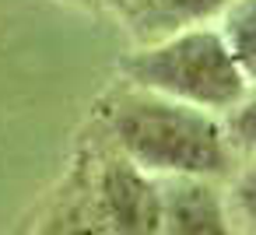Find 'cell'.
I'll use <instances>...</instances> for the list:
<instances>
[{"label": "cell", "mask_w": 256, "mask_h": 235, "mask_svg": "<svg viewBox=\"0 0 256 235\" xmlns=\"http://www.w3.org/2000/svg\"><path fill=\"white\" fill-rule=\"evenodd\" d=\"M102 126L109 148L148 176L218 182L235 172V154L224 140L221 120L158 92L123 81L102 102Z\"/></svg>", "instance_id": "1"}, {"label": "cell", "mask_w": 256, "mask_h": 235, "mask_svg": "<svg viewBox=\"0 0 256 235\" xmlns=\"http://www.w3.org/2000/svg\"><path fill=\"white\" fill-rule=\"evenodd\" d=\"M120 70L126 84L158 92L214 116H224L249 92V81L242 78L221 32L210 25H196L168 39L148 42L130 53Z\"/></svg>", "instance_id": "2"}, {"label": "cell", "mask_w": 256, "mask_h": 235, "mask_svg": "<svg viewBox=\"0 0 256 235\" xmlns=\"http://www.w3.org/2000/svg\"><path fill=\"white\" fill-rule=\"evenodd\" d=\"M92 186L106 235H165L162 179L137 168L116 148L92 154Z\"/></svg>", "instance_id": "3"}, {"label": "cell", "mask_w": 256, "mask_h": 235, "mask_svg": "<svg viewBox=\"0 0 256 235\" xmlns=\"http://www.w3.org/2000/svg\"><path fill=\"white\" fill-rule=\"evenodd\" d=\"M25 235H106V224L95 207L92 151H84L70 165V172L60 179V186L36 210Z\"/></svg>", "instance_id": "4"}, {"label": "cell", "mask_w": 256, "mask_h": 235, "mask_svg": "<svg viewBox=\"0 0 256 235\" xmlns=\"http://www.w3.org/2000/svg\"><path fill=\"white\" fill-rule=\"evenodd\" d=\"M232 4L235 0H109L112 14L140 46L196 28V25H210Z\"/></svg>", "instance_id": "5"}, {"label": "cell", "mask_w": 256, "mask_h": 235, "mask_svg": "<svg viewBox=\"0 0 256 235\" xmlns=\"http://www.w3.org/2000/svg\"><path fill=\"white\" fill-rule=\"evenodd\" d=\"M165 235H235L224 190L214 179H162Z\"/></svg>", "instance_id": "6"}, {"label": "cell", "mask_w": 256, "mask_h": 235, "mask_svg": "<svg viewBox=\"0 0 256 235\" xmlns=\"http://www.w3.org/2000/svg\"><path fill=\"white\" fill-rule=\"evenodd\" d=\"M221 39L228 53L235 56L246 81H256V0H235V4L218 18Z\"/></svg>", "instance_id": "7"}, {"label": "cell", "mask_w": 256, "mask_h": 235, "mask_svg": "<svg viewBox=\"0 0 256 235\" xmlns=\"http://www.w3.org/2000/svg\"><path fill=\"white\" fill-rule=\"evenodd\" d=\"M228 218L246 235H256V158H246L242 168L232 172V182L224 190Z\"/></svg>", "instance_id": "8"}, {"label": "cell", "mask_w": 256, "mask_h": 235, "mask_svg": "<svg viewBox=\"0 0 256 235\" xmlns=\"http://www.w3.org/2000/svg\"><path fill=\"white\" fill-rule=\"evenodd\" d=\"M221 130H224V140L232 148V154L238 158H256V95H242L221 120Z\"/></svg>", "instance_id": "9"}]
</instances>
